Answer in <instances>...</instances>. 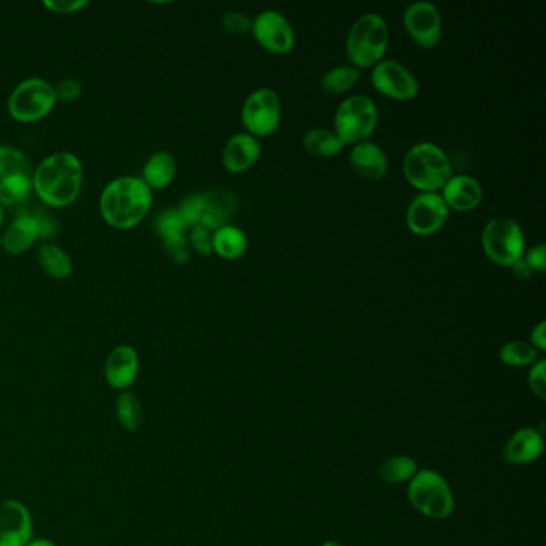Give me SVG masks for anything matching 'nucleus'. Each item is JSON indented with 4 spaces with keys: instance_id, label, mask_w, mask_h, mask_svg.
<instances>
[{
    "instance_id": "cd10ccee",
    "label": "nucleus",
    "mask_w": 546,
    "mask_h": 546,
    "mask_svg": "<svg viewBox=\"0 0 546 546\" xmlns=\"http://www.w3.org/2000/svg\"><path fill=\"white\" fill-rule=\"evenodd\" d=\"M116 417L119 425L129 433H135L143 425V406L137 394L122 391L116 399Z\"/></svg>"
},
{
    "instance_id": "6ab92c4d",
    "label": "nucleus",
    "mask_w": 546,
    "mask_h": 546,
    "mask_svg": "<svg viewBox=\"0 0 546 546\" xmlns=\"http://www.w3.org/2000/svg\"><path fill=\"white\" fill-rule=\"evenodd\" d=\"M441 191L442 199L449 210L457 212H470L476 209L484 196L479 181L470 175H452Z\"/></svg>"
},
{
    "instance_id": "f8f14e48",
    "label": "nucleus",
    "mask_w": 546,
    "mask_h": 546,
    "mask_svg": "<svg viewBox=\"0 0 546 546\" xmlns=\"http://www.w3.org/2000/svg\"><path fill=\"white\" fill-rule=\"evenodd\" d=\"M402 21H404V29L410 39L418 47L433 49L441 42V13H439L438 7L431 2L418 0V2L410 4L404 12Z\"/></svg>"
},
{
    "instance_id": "39448f33",
    "label": "nucleus",
    "mask_w": 546,
    "mask_h": 546,
    "mask_svg": "<svg viewBox=\"0 0 546 546\" xmlns=\"http://www.w3.org/2000/svg\"><path fill=\"white\" fill-rule=\"evenodd\" d=\"M407 497L412 508L425 518L444 521L454 514V494L438 471L418 470L407 484Z\"/></svg>"
},
{
    "instance_id": "c03bdc74",
    "label": "nucleus",
    "mask_w": 546,
    "mask_h": 546,
    "mask_svg": "<svg viewBox=\"0 0 546 546\" xmlns=\"http://www.w3.org/2000/svg\"><path fill=\"white\" fill-rule=\"evenodd\" d=\"M0 225H2V207H0Z\"/></svg>"
},
{
    "instance_id": "ea45409f",
    "label": "nucleus",
    "mask_w": 546,
    "mask_h": 546,
    "mask_svg": "<svg viewBox=\"0 0 546 546\" xmlns=\"http://www.w3.org/2000/svg\"><path fill=\"white\" fill-rule=\"evenodd\" d=\"M530 345L534 346L535 350H546V324L545 321L538 322L537 326L530 332Z\"/></svg>"
},
{
    "instance_id": "f3484780",
    "label": "nucleus",
    "mask_w": 546,
    "mask_h": 546,
    "mask_svg": "<svg viewBox=\"0 0 546 546\" xmlns=\"http://www.w3.org/2000/svg\"><path fill=\"white\" fill-rule=\"evenodd\" d=\"M545 450L543 434L535 428H521L503 446L502 457L510 465H529L537 462Z\"/></svg>"
},
{
    "instance_id": "dca6fc26",
    "label": "nucleus",
    "mask_w": 546,
    "mask_h": 546,
    "mask_svg": "<svg viewBox=\"0 0 546 546\" xmlns=\"http://www.w3.org/2000/svg\"><path fill=\"white\" fill-rule=\"evenodd\" d=\"M140 374V358L135 348L121 345L109 353L105 362V380L113 390L129 391Z\"/></svg>"
},
{
    "instance_id": "f257e3e1",
    "label": "nucleus",
    "mask_w": 546,
    "mask_h": 546,
    "mask_svg": "<svg viewBox=\"0 0 546 546\" xmlns=\"http://www.w3.org/2000/svg\"><path fill=\"white\" fill-rule=\"evenodd\" d=\"M151 204L153 193L141 178H114L101 193V217L113 228L130 229L143 221Z\"/></svg>"
},
{
    "instance_id": "ddd939ff",
    "label": "nucleus",
    "mask_w": 546,
    "mask_h": 546,
    "mask_svg": "<svg viewBox=\"0 0 546 546\" xmlns=\"http://www.w3.org/2000/svg\"><path fill=\"white\" fill-rule=\"evenodd\" d=\"M370 82L378 93L394 100H412L420 92L417 77L399 61L382 60L372 68Z\"/></svg>"
},
{
    "instance_id": "20e7f679",
    "label": "nucleus",
    "mask_w": 546,
    "mask_h": 546,
    "mask_svg": "<svg viewBox=\"0 0 546 546\" xmlns=\"http://www.w3.org/2000/svg\"><path fill=\"white\" fill-rule=\"evenodd\" d=\"M390 45V29L378 13H364L354 21L346 37V55L354 68H374Z\"/></svg>"
},
{
    "instance_id": "a18cd8bd",
    "label": "nucleus",
    "mask_w": 546,
    "mask_h": 546,
    "mask_svg": "<svg viewBox=\"0 0 546 546\" xmlns=\"http://www.w3.org/2000/svg\"><path fill=\"white\" fill-rule=\"evenodd\" d=\"M0 247H2V236H0Z\"/></svg>"
},
{
    "instance_id": "5701e85b",
    "label": "nucleus",
    "mask_w": 546,
    "mask_h": 546,
    "mask_svg": "<svg viewBox=\"0 0 546 546\" xmlns=\"http://www.w3.org/2000/svg\"><path fill=\"white\" fill-rule=\"evenodd\" d=\"M177 175V161L169 151H157L143 167V178L149 189H164Z\"/></svg>"
},
{
    "instance_id": "1a4fd4ad",
    "label": "nucleus",
    "mask_w": 546,
    "mask_h": 546,
    "mask_svg": "<svg viewBox=\"0 0 546 546\" xmlns=\"http://www.w3.org/2000/svg\"><path fill=\"white\" fill-rule=\"evenodd\" d=\"M34 170L23 151L0 145V205L21 204L33 189Z\"/></svg>"
},
{
    "instance_id": "7ed1b4c3",
    "label": "nucleus",
    "mask_w": 546,
    "mask_h": 546,
    "mask_svg": "<svg viewBox=\"0 0 546 546\" xmlns=\"http://www.w3.org/2000/svg\"><path fill=\"white\" fill-rule=\"evenodd\" d=\"M402 173L422 193H438L452 177V164L447 154L431 141H422L407 151Z\"/></svg>"
},
{
    "instance_id": "79ce46f5",
    "label": "nucleus",
    "mask_w": 546,
    "mask_h": 546,
    "mask_svg": "<svg viewBox=\"0 0 546 546\" xmlns=\"http://www.w3.org/2000/svg\"><path fill=\"white\" fill-rule=\"evenodd\" d=\"M26 546H57L49 538H31Z\"/></svg>"
},
{
    "instance_id": "a19ab883",
    "label": "nucleus",
    "mask_w": 546,
    "mask_h": 546,
    "mask_svg": "<svg viewBox=\"0 0 546 546\" xmlns=\"http://www.w3.org/2000/svg\"><path fill=\"white\" fill-rule=\"evenodd\" d=\"M511 268H513V274L519 281H526V279L530 278V274H532V269L526 265V261L524 260L516 261Z\"/></svg>"
},
{
    "instance_id": "37998d69",
    "label": "nucleus",
    "mask_w": 546,
    "mask_h": 546,
    "mask_svg": "<svg viewBox=\"0 0 546 546\" xmlns=\"http://www.w3.org/2000/svg\"><path fill=\"white\" fill-rule=\"evenodd\" d=\"M321 546H345L343 543L337 542V540H327V542L322 543Z\"/></svg>"
},
{
    "instance_id": "4c0bfd02",
    "label": "nucleus",
    "mask_w": 546,
    "mask_h": 546,
    "mask_svg": "<svg viewBox=\"0 0 546 546\" xmlns=\"http://www.w3.org/2000/svg\"><path fill=\"white\" fill-rule=\"evenodd\" d=\"M522 260L526 261V265L532 269V273H543L546 269V249L545 245L538 244L532 249L524 252Z\"/></svg>"
},
{
    "instance_id": "c85d7f7f",
    "label": "nucleus",
    "mask_w": 546,
    "mask_h": 546,
    "mask_svg": "<svg viewBox=\"0 0 546 546\" xmlns=\"http://www.w3.org/2000/svg\"><path fill=\"white\" fill-rule=\"evenodd\" d=\"M417 471V462H415V458L409 457V455L388 457L378 468L380 478L386 484H409L410 479L414 478Z\"/></svg>"
},
{
    "instance_id": "9b49d317",
    "label": "nucleus",
    "mask_w": 546,
    "mask_h": 546,
    "mask_svg": "<svg viewBox=\"0 0 546 546\" xmlns=\"http://www.w3.org/2000/svg\"><path fill=\"white\" fill-rule=\"evenodd\" d=\"M250 31L255 41L268 52L287 55L294 50V26L278 10H263L258 13L252 20Z\"/></svg>"
},
{
    "instance_id": "a878e982",
    "label": "nucleus",
    "mask_w": 546,
    "mask_h": 546,
    "mask_svg": "<svg viewBox=\"0 0 546 546\" xmlns=\"http://www.w3.org/2000/svg\"><path fill=\"white\" fill-rule=\"evenodd\" d=\"M361 79V69L353 65H340L327 71L321 79L322 92L329 97H338L343 93L350 92L354 85Z\"/></svg>"
},
{
    "instance_id": "72a5a7b5",
    "label": "nucleus",
    "mask_w": 546,
    "mask_h": 546,
    "mask_svg": "<svg viewBox=\"0 0 546 546\" xmlns=\"http://www.w3.org/2000/svg\"><path fill=\"white\" fill-rule=\"evenodd\" d=\"M527 383H529V390L532 391L534 396L538 399L545 401L546 399V361L545 359H538L535 364L530 366L529 377H527Z\"/></svg>"
},
{
    "instance_id": "9d476101",
    "label": "nucleus",
    "mask_w": 546,
    "mask_h": 546,
    "mask_svg": "<svg viewBox=\"0 0 546 546\" xmlns=\"http://www.w3.org/2000/svg\"><path fill=\"white\" fill-rule=\"evenodd\" d=\"M281 98L268 87L253 90L245 98L241 119L247 133L252 137H269L281 124Z\"/></svg>"
},
{
    "instance_id": "393cba45",
    "label": "nucleus",
    "mask_w": 546,
    "mask_h": 546,
    "mask_svg": "<svg viewBox=\"0 0 546 546\" xmlns=\"http://www.w3.org/2000/svg\"><path fill=\"white\" fill-rule=\"evenodd\" d=\"M37 263L53 279H66L73 274V261L65 250L53 242H45L37 252Z\"/></svg>"
},
{
    "instance_id": "412c9836",
    "label": "nucleus",
    "mask_w": 546,
    "mask_h": 546,
    "mask_svg": "<svg viewBox=\"0 0 546 546\" xmlns=\"http://www.w3.org/2000/svg\"><path fill=\"white\" fill-rule=\"evenodd\" d=\"M236 197L229 191H209L202 194V218L199 225L205 226L210 231L229 225L228 221L236 210Z\"/></svg>"
},
{
    "instance_id": "f704fd0d",
    "label": "nucleus",
    "mask_w": 546,
    "mask_h": 546,
    "mask_svg": "<svg viewBox=\"0 0 546 546\" xmlns=\"http://www.w3.org/2000/svg\"><path fill=\"white\" fill-rule=\"evenodd\" d=\"M189 229L191 231H189L188 242L191 249L201 255H210L213 252V231L202 225H196Z\"/></svg>"
},
{
    "instance_id": "4be33fe9",
    "label": "nucleus",
    "mask_w": 546,
    "mask_h": 546,
    "mask_svg": "<svg viewBox=\"0 0 546 546\" xmlns=\"http://www.w3.org/2000/svg\"><path fill=\"white\" fill-rule=\"evenodd\" d=\"M39 237V226L33 215H20L2 236V247L10 255H20L33 247Z\"/></svg>"
},
{
    "instance_id": "473e14b6",
    "label": "nucleus",
    "mask_w": 546,
    "mask_h": 546,
    "mask_svg": "<svg viewBox=\"0 0 546 546\" xmlns=\"http://www.w3.org/2000/svg\"><path fill=\"white\" fill-rule=\"evenodd\" d=\"M177 210L188 228L199 225L202 218V194H191L185 197Z\"/></svg>"
},
{
    "instance_id": "58836bf2",
    "label": "nucleus",
    "mask_w": 546,
    "mask_h": 546,
    "mask_svg": "<svg viewBox=\"0 0 546 546\" xmlns=\"http://www.w3.org/2000/svg\"><path fill=\"white\" fill-rule=\"evenodd\" d=\"M45 7L55 13H76L85 9L89 2L87 0H45Z\"/></svg>"
},
{
    "instance_id": "a211bd4d",
    "label": "nucleus",
    "mask_w": 546,
    "mask_h": 546,
    "mask_svg": "<svg viewBox=\"0 0 546 546\" xmlns=\"http://www.w3.org/2000/svg\"><path fill=\"white\" fill-rule=\"evenodd\" d=\"M260 154L261 145L257 138L247 132L236 133L226 141L221 153V162L228 172L242 173L257 164Z\"/></svg>"
},
{
    "instance_id": "e433bc0d",
    "label": "nucleus",
    "mask_w": 546,
    "mask_h": 546,
    "mask_svg": "<svg viewBox=\"0 0 546 546\" xmlns=\"http://www.w3.org/2000/svg\"><path fill=\"white\" fill-rule=\"evenodd\" d=\"M53 92H55L57 101H74L81 95L82 85L77 79L68 77V79H63V81L58 82V84L53 87Z\"/></svg>"
},
{
    "instance_id": "0eeeda50",
    "label": "nucleus",
    "mask_w": 546,
    "mask_h": 546,
    "mask_svg": "<svg viewBox=\"0 0 546 546\" xmlns=\"http://www.w3.org/2000/svg\"><path fill=\"white\" fill-rule=\"evenodd\" d=\"M481 242L487 258L498 266L511 268L526 252V237L521 226L511 218L497 217L487 221Z\"/></svg>"
},
{
    "instance_id": "c9c22d12",
    "label": "nucleus",
    "mask_w": 546,
    "mask_h": 546,
    "mask_svg": "<svg viewBox=\"0 0 546 546\" xmlns=\"http://www.w3.org/2000/svg\"><path fill=\"white\" fill-rule=\"evenodd\" d=\"M221 26L231 34L249 33L252 28V18L244 12H226L221 17Z\"/></svg>"
},
{
    "instance_id": "6e6552de",
    "label": "nucleus",
    "mask_w": 546,
    "mask_h": 546,
    "mask_svg": "<svg viewBox=\"0 0 546 546\" xmlns=\"http://www.w3.org/2000/svg\"><path fill=\"white\" fill-rule=\"evenodd\" d=\"M57 105L53 85L41 77H31L21 82L10 93L7 109L12 119L18 122L41 121Z\"/></svg>"
},
{
    "instance_id": "2f4dec72",
    "label": "nucleus",
    "mask_w": 546,
    "mask_h": 546,
    "mask_svg": "<svg viewBox=\"0 0 546 546\" xmlns=\"http://www.w3.org/2000/svg\"><path fill=\"white\" fill-rule=\"evenodd\" d=\"M162 242H164V250L170 261H173L175 265L188 263L189 257H191V245H189L188 237L185 234L169 237Z\"/></svg>"
},
{
    "instance_id": "bb28decb",
    "label": "nucleus",
    "mask_w": 546,
    "mask_h": 546,
    "mask_svg": "<svg viewBox=\"0 0 546 546\" xmlns=\"http://www.w3.org/2000/svg\"><path fill=\"white\" fill-rule=\"evenodd\" d=\"M343 143L335 132L316 127L303 135V148L316 157H334L343 149Z\"/></svg>"
},
{
    "instance_id": "2eb2a0df",
    "label": "nucleus",
    "mask_w": 546,
    "mask_h": 546,
    "mask_svg": "<svg viewBox=\"0 0 546 546\" xmlns=\"http://www.w3.org/2000/svg\"><path fill=\"white\" fill-rule=\"evenodd\" d=\"M33 516L18 500L0 502V546H26L33 538Z\"/></svg>"
},
{
    "instance_id": "4468645a",
    "label": "nucleus",
    "mask_w": 546,
    "mask_h": 546,
    "mask_svg": "<svg viewBox=\"0 0 546 546\" xmlns=\"http://www.w3.org/2000/svg\"><path fill=\"white\" fill-rule=\"evenodd\" d=\"M449 212L441 193H420L407 207L406 223L417 236H431L446 225Z\"/></svg>"
},
{
    "instance_id": "7c9ffc66",
    "label": "nucleus",
    "mask_w": 546,
    "mask_h": 546,
    "mask_svg": "<svg viewBox=\"0 0 546 546\" xmlns=\"http://www.w3.org/2000/svg\"><path fill=\"white\" fill-rule=\"evenodd\" d=\"M154 228H156L157 234L164 241V239H169V237L185 234L188 226L185 225V221H183L177 209H167L157 215L156 221H154Z\"/></svg>"
},
{
    "instance_id": "f03ea898",
    "label": "nucleus",
    "mask_w": 546,
    "mask_h": 546,
    "mask_svg": "<svg viewBox=\"0 0 546 546\" xmlns=\"http://www.w3.org/2000/svg\"><path fill=\"white\" fill-rule=\"evenodd\" d=\"M82 175L81 161L74 154H50L34 170L33 188L44 204L68 207L81 193Z\"/></svg>"
},
{
    "instance_id": "c756f323",
    "label": "nucleus",
    "mask_w": 546,
    "mask_h": 546,
    "mask_svg": "<svg viewBox=\"0 0 546 546\" xmlns=\"http://www.w3.org/2000/svg\"><path fill=\"white\" fill-rule=\"evenodd\" d=\"M498 358L508 367H527L538 361V351L529 342L513 340L500 348Z\"/></svg>"
},
{
    "instance_id": "aec40b11",
    "label": "nucleus",
    "mask_w": 546,
    "mask_h": 546,
    "mask_svg": "<svg viewBox=\"0 0 546 546\" xmlns=\"http://www.w3.org/2000/svg\"><path fill=\"white\" fill-rule=\"evenodd\" d=\"M350 164L366 180H382L388 172V157L385 151L369 140L353 145Z\"/></svg>"
},
{
    "instance_id": "423d86ee",
    "label": "nucleus",
    "mask_w": 546,
    "mask_h": 546,
    "mask_svg": "<svg viewBox=\"0 0 546 546\" xmlns=\"http://www.w3.org/2000/svg\"><path fill=\"white\" fill-rule=\"evenodd\" d=\"M378 122V109L367 95H351L335 111V135L343 145H358L374 133Z\"/></svg>"
},
{
    "instance_id": "b1692460",
    "label": "nucleus",
    "mask_w": 546,
    "mask_h": 546,
    "mask_svg": "<svg viewBox=\"0 0 546 546\" xmlns=\"http://www.w3.org/2000/svg\"><path fill=\"white\" fill-rule=\"evenodd\" d=\"M249 247V241L241 228L233 225L221 226L213 231V252L223 260L241 258Z\"/></svg>"
}]
</instances>
